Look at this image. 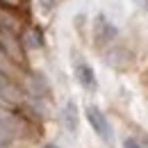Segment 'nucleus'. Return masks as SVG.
<instances>
[{"label":"nucleus","instance_id":"1","mask_svg":"<svg viewBox=\"0 0 148 148\" xmlns=\"http://www.w3.org/2000/svg\"><path fill=\"white\" fill-rule=\"evenodd\" d=\"M84 116H87V121H89V125L93 128V132L105 141V144H110L112 139H114V128H112L110 119L103 114V112L98 110L96 105H87V110H84Z\"/></svg>","mask_w":148,"mask_h":148},{"label":"nucleus","instance_id":"2","mask_svg":"<svg viewBox=\"0 0 148 148\" xmlns=\"http://www.w3.org/2000/svg\"><path fill=\"white\" fill-rule=\"evenodd\" d=\"M0 50L9 57L12 62H16V64L23 62V46H21V41L16 39V32H12V30H7L2 25H0Z\"/></svg>","mask_w":148,"mask_h":148},{"label":"nucleus","instance_id":"3","mask_svg":"<svg viewBox=\"0 0 148 148\" xmlns=\"http://www.w3.org/2000/svg\"><path fill=\"white\" fill-rule=\"evenodd\" d=\"M93 37H96V43L107 46V43H112L114 39L119 37V27H116L105 14H98V16H96V23H93Z\"/></svg>","mask_w":148,"mask_h":148},{"label":"nucleus","instance_id":"4","mask_svg":"<svg viewBox=\"0 0 148 148\" xmlns=\"http://www.w3.org/2000/svg\"><path fill=\"white\" fill-rule=\"evenodd\" d=\"M73 73H75V80L80 82V87H82V89H87V91H96V89H98L96 73H93V69L84 62V59H82V57H75Z\"/></svg>","mask_w":148,"mask_h":148},{"label":"nucleus","instance_id":"5","mask_svg":"<svg viewBox=\"0 0 148 148\" xmlns=\"http://www.w3.org/2000/svg\"><path fill=\"white\" fill-rule=\"evenodd\" d=\"M0 98L5 103H21V100H25V91L2 71H0Z\"/></svg>","mask_w":148,"mask_h":148},{"label":"nucleus","instance_id":"6","mask_svg":"<svg viewBox=\"0 0 148 148\" xmlns=\"http://www.w3.org/2000/svg\"><path fill=\"white\" fill-rule=\"evenodd\" d=\"M59 121H62V128L66 130V132H71V134L77 132V128H80V112H77V105H75L73 100H69L62 107Z\"/></svg>","mask_w":148,"mask_h":148},{"label":"nucleus","instance_id":"7","mask_svg":"<svg viewBox=\"0 0 148 148\" xmlns=\"http://www.w3.org/2000/svg\"><path fill=\"white\" fill-rule=\"evenodd\" d=\"M105 59H107V64H110V66L121 69V66H125V64H128L130 55H128V50H125V48H112L110 53L105 55Z\"/></svg>","mask_w":148,"mask_h":148},{"label":"nucleus","instance_id":"8","mask_svg":"<svg viewBox=\"0 0 148 148\" xmlns=\"http://www.w3.org/2000/svg\"><path fill=\"white\" fill-rule=\"evenodd\" d=\"M23 43H25V48H32V50H37L43 46V39L39 34L37 30H27L25 32V37H23Z\"/></svg>","mask_w":148,"mask_h":148},{"label":"nucleus","instance_id":"9","mask_svg":"<svg viewBox=\"0 0 148 148\" xmlns=\"http://www.w3.org/2000/svg\"><path fill=\"white\" fill-rule=\"evenodd\" d=\"M123 148H144V146H141L139 139H134V137H125V139H123Z\"/></svg>","mask_w":148,"mask_h":148},{"label":"nucleus","instance_id":"10","mask_svg":"<svg viewBox=\"0 0 148 148\" xmlns=\"http://www.w3.org/2000/svg\"><path fill=\"white\" fill-rule=\"evenodd\" d=\"M55 2H57V0H39L41 12H46V14H48V12H53V9H55Z\"/></svg>","mask_w":148,"mask_h":148},{"label":"nucleus","instance_id":"11","mask_svg":"<svg viewBox=\"0 0 148 148\" xmlns=\"http://www.w3.org/2000/svg\"><path fill=\"white\" fill-rule=\"evenodd\" d=\"M132 2H134L141 12H148V0H132Z\"/></svg>","mask_w":148,"mask_h":148},{"label":"nucleus","instance_id":"12","mask_svg":"<svg viewBox=\"0 0 148 148\" xmlns=\"http://www.w3.org/2000/svg\"><path fill=\"white\" fill-rule=\"evenodd\" d=\"M43 148H62V146H57V144H46Z\"/></svg>","mask_w":148,"mask_h":148}]
</instances>
